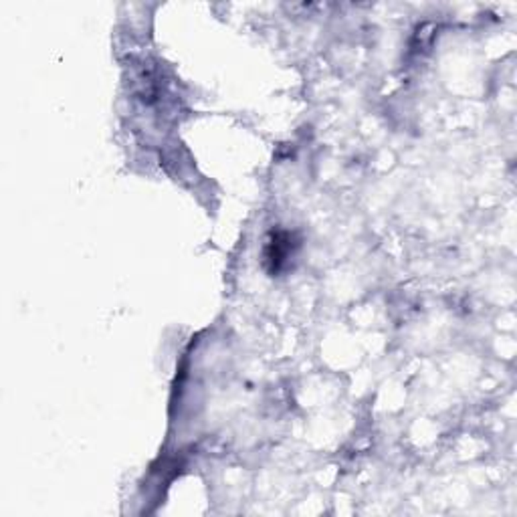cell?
Masks as SVG:
<instances>
[{
  "instance_id": "1",
  "label": "cell",
  "mask_w": 517,
  "mask_h": 517,
  "mask_svg": "<svg viewBox=\"0 0 517 517\" xmlns=\"http://www.w3.org/2000/svg\"><path fill=\"white\" fill-rule=\"evenodd\" d=\"M289 236L287 234H277L275 241L269 245L267 249V261L271 263V271H279L281 265L285 263V258L289 255Z\"/></svg>"
}]
</instances>
